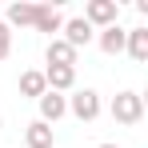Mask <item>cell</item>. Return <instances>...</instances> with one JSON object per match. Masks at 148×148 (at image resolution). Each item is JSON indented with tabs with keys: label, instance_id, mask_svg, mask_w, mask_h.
Segmentation results:
<instances>
[{
	"label": "cell",
	"instance_id": "cell-1",
	"mask_svg": "<svg viewBox=\"0 0 148 148\" xmlns=\"http://www.w3.org/2000/svg\"><path fill=\"white\" fill-rule=\"evenodd\" d=\"M108 112H112L116 124H140L144 120V96L140 92H116L112 104H108Z\"/></svg>",
	"mask_w": 148,
	"mask_h": 148
},
{
	"label": "cell",
	"instance_id": "cell-2",
	"mask_svg": "<svg viewBox=\"0 0 148 148\" xmlns=\"http://www.w3.org/2000/svg\"><path fill=\"white\" fill-rule=\"evenodd\" d=\"M68 112H72L76 120L92 124V120L100 116V96L92 92V88H76L72 96H68Z\"/></svg>",
	"mask_w": 148,
	"mask_h": 148
},
{
	"label": "cell",
	"instance_id": "cell-3",
	"mask_svg": "<svg viewBox=\"0 0 148 148\" xmlns=\"http://www.w3.org/2000/svg\"><path fill=\"white\" fill-rule=\"evenodd\" d=\"M84 20L92 28H112L120 20V4H116V0H88V4H84Z\"/></svg>",
	"mask_w": 148,
	"mask_h": 148
},
{
	"label": "cell",
	"instance_id": "cell-4",
	"mask_svg": "<svg viewBox=\"0 0 148 148\" xmlns=\"http://www.w3.org/2000/svg\"><path fill=\"white\" fill-rule=\"evenodd\" d=\"M60 32H64V36H60V40H64V44H68V48H84V44H88V40H92V36H96V28L88 24V20H84V16H76V20H64V28H60Z\"/></svg>",
	"mask_w": 148,
	"mask_h": 148
},
{
	"label": "cell",
	"instance_id": "cell-5",
	"mask_svg": "<svg viewBox=\"0 0 148 148\" xmlns=\"http://www.w3.org/2000/svg\"><path fill=\"white\" fill-rule=\"evenodd\" d=\"M36 104H40V120L48 124V128L60 120L64 112H68V96H60V92H44V96L36 100Z\"/></svg>",
	"mask_w": 148,
	"mask_h": 148
},
{
	"label": "cell",
	"instance_id": "cell-6",
	"mask_svg": "<svg viewBox=\"0 0 148 148\" xmlns=\"http://www.w3.org/2000/svg\"><path fill=\"white\" fill-rule=\"evenodd\" d=\"M44 60H48V68H76V48H68L64 40H48Z\"/></svg>",
	"mask_w": 148,
	"mask_h": 148
},
{
	"label": "cell",
	"instance_id": "cell-7",
	"mask_svg": "<svg viewBox=\"0 0 148 148\" xmlns=\"http://www.w3.org/2000/svg\"><path fill=\"white\" fill-rule=\"evenodd\" d=\"M36 32H60L64 28V16H60V8H52V4H36V20H32Z\"/></svg>",
	"mask_w": 148,
	"mask_h": 148
},
{
	"label": "cell",
	"instance_id": "cell-8",
	"mask_svg": "<svg viewBox=\"0 0 148 148\" xmlns=\"http://www.w3.org/2000/svg\"><path fill=\"white\" fill-rule=\"evenodd\" d=\"M124 36H128V28L112 24V28H100L96 44H100V52H104V56H120V52H124Z\"/></svg>",
	"mask_w": 148,
	"mask_h": 148
},
{
	"label": "cell",
	"instance_id": "cell-9",
	"mask_svg": "<svg viewBox=\"0 0 148 148\" xmlns=\"http://www.w3.org/2000/svg\"><path fill=\"white\" fill-rule=\"evenodd\" d=\"M124 52H128L136 64H144V60H148V28H128V36H124Z\"/></svg>",
	"mask_w": 148,
	"mask_h": 148
},
{
	"label": "cell",
	"instance_id": "cell-10",
	"mask_svg": "<svg viewBox=\"0 0 148 148\" xmlns=\"http://www.w3.org/2000/svg\"><path fill=\"white\" fill-rule=\"evenodd\" d=\"M24 144L28 148H52V144H56V132H52L44 120H32L24 128Z\"/></svg>",
	"mask_w": 148,
	"mask_h": 148
},
{
	"label": "cell",
	"instance_id": "cell-11",
	"mask_svg": "<svg viewBox=\"0 0 148 148\" xmlns=\"http://www.w3.org/2000/svg\"><path fill=\"white\" fill-rule=\"evenodd\" d=\"M44 84L48 92H68L76 88V68H44Z\"/></svg>",
	"mask_w": 148,
	"mask_h": 148
},
{
	"label": "cell",
	"instance_id": "cell-12",
	"mask_svg": "<svg viewBox=\"0 0 148 148\" xmlns=\"http://www.w3.org/2000/svg\"><path fill=\"white\" fill-rule=\"evenodd\" d=\"M44 92H48V84H44V72H40V68H28V72H20V96L40 100Z\"/></svg>",
	"mask_w": 148,
	"mask_h": 148
},
{
	"label": "cell",
	"instance_id": "cell-13",
	"mask_svg": "<svg viewBox=\"0 0 148 148\" xmlns=\"http://www.w3.org/2000/svg\"><path fill=\"white\" fill-rule=\"evenodd\" d=\"M36 20V4H8V12H4V24L12 28V24H32Z\"/></svg>",
	"mask_w": 148,
	"mask_h": 148
},
{
	"label": "cell",
	"instance_id": "cell-14",
	"mask_svg": "<svg viewBox=\"0 0 148 148\" xmlns=\"http://www.w3.org/2000/svg\"><path fill=\"white\" fill-rule=\"evenodd\" d=\"M8 52H12V28L0 20V60H8Z\"/></svg>",
	"mask_w": 148,
	"mask_h": 148
},
{
	"label": "cell",
	"instance_id": "cell-15",
	"mask_svg": "<svg viewBox=\"0 0 148 148\" xmlns=\"http://www.w3.org/2000/svg\"><path fill=\"white\" fill-rule=\"evenodd\" d=\"M100 148H120V144H100Z\"/></svg>",
	"mask_w": 148,
	"mask_h": 148
},
{
	"label": "cell",
	"instance_id": "cell-16",
	"mask_svg": "<svg viewBox=\"0 0 148 148\" xmlns=\"http://www.w3.org/2000/svg\"><path fill=\"white\" fill-rule=\"evenodd\" d=\"M0 120H4V116H0Z\"/></svg>",
	"mask_w": 148,
	"mask_h": 148
}]
</instances>
